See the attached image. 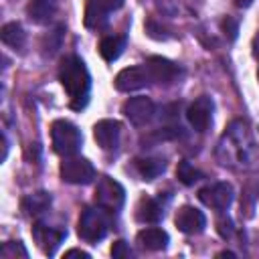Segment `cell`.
<instances>
[{"instance_id":"6da1fadb","label":"cell","mask_w":259,"mask_h":259,"mask_svg":"<svg viewBox=\"0 0 259 259\" xmlns=\"http://www.w3.org/2000/svg\"><path fill=\"white\" fill-rule=\"evenodd\" d=\"M59 79L63 89L67 91L69 105L73 109L85 107L89 99V89H91V77L85 63L75 55L65 57L59 65Z\"/></svg>"},{"instance_id":"7a4b0ae2","label":"cell","mask_w":259,"mask_h":259,"mask_svg":"<svg viewBox=\"0 0 259 259\" xmlns=\"http://www.w3.org/2000/svg\"><path fill=\"white\" fill-rule=\"evenodd\" d=\"M51 140H53V150L61 156H73L81 148V132L77 130L75 123L67 119H57L51 125Z\"/></svg>"},{"instance_id":"3957f363","label":"cell","mask_w":259,"mask_h":259,"mask_svg":"<svg viewBox=\"0 0 259 259\" xmlns=\"http://www.w3.org/2000/svg\"><path fill=\"white\" fill-rule=\"evenodd\" d=\"M77 233L87 243L101 241L107 233V221H105L103 212L97 210V208H89V206L83 208V212L79 217V223H77Z\"/></svg>"},{"instance_id":"277c9868","label":"cell","mask_w":259,"mask_h":259,"mask_svg":"<svg viewBox=\"0 0 259 259\" xmlns=\"http://www.w3.org/2000/svg\"><path fill=\"white\" fill-rule=\"evenodd\" d=\"M123 200H125V190L117 180H113L109 176L99 178V182L95 186V202L99 208L109 210V212L119 210Z\"/></svg>"},{"instance_id":"5b68a950","label":"cell","mask_w":259,"mask_h":259,"mask_svg":"<svg viewBox=\"0 0 259 259\" xmlns=\"http://www.w3.org/2000/svg\"><path fill=\"white\" fill-rule=\"evenodd\" d=\"M61 176L69 184H89L95 178V168L87 158L65 156L61 162Z\"/></svg>"},{"instance_id":"8992f818","label":"cell","mask_w":259,"mask_h":259,"mask_svg":"<svg viewBox=\"0 0 259 259\" xmlns=\"http://www.w3.org/2000/svg\"><path fill=\"white\" fill-rule=\"evenodd\" d=\"M198 198L204 206L214 208V210H225L233 202V188L227 182H214L206 184L198 190Z\"/></svg>"},{"instance_id":"52a82bcc","label":"cell","mask_w":259,"mask_h":259,"mask_svg":"<svg viewBox=\"0 0 259 259\" xmlns=\"http://www.w3.org/2000/svg\"><path fill=\"white\" fill-rule=\"evenodd\" d=\"M123 115L130 119V123H134L136 127L146 125L152 117H154V101L150 97H132L123 103Z\"/></svg>"},{"instance_id":"ba28073f","label":"cell","mask_w":259,"mask_h":259,"mask_svg":"<svg viewBox=\"0 0 259 259\" xmlns=\"http://www.w3.org/2000/svg\"><path fill=\"white\" fill-rule=\"evenodd\" d=\"M146 69H148L150 81H154L158 85H170L180 75L178 65H174L172 61H168L164 57H150L146 63Z\"/></svg>"},{"instance_id":"9c48e42d","label":"cell","mask_w":259,"mask_h":259,"mask_svg":"<svg viewBox=\"0 0 259 259\" xmlns=\"http://www.w3.org/2000/svg\"><path fill=\"white\" fill-rule=\"evenodd\" d=\"M150 83V75H148V69L146 65L144 67H127V69H121L117 75H115V89L117 91H138L142 87H146Z\"/></svg>"},{"instance_id":"30bf717a","label":"cell","mask_w":259,"mask_h":259,"mask_svg":"<svg viewBox=\"0 0 259 259\" xmlns=\"http://www.w3.org/2000/svg\"><path fill=\"white\" fill-rule=\"evenodd\" d=\"M188 123L196 130V132H204L212 119V99L206 95H200L192 101V105L186 111Z\"/></svg>"},{"instance_id":"8fae6325","label":"cell","mask_w":259,"mask_h":259,"mask_svg":"<svg viewBox=\"0 0 259 259\" xmlns=\"http://www.w3.org/2000/svg\"><path fill=\"white\" fill-rule=\"evenodd\" d=\"M174 223H176V227H178L182 233H186V235H196V233H200V231L204 229L206 219H204V214H202L198 208L184 204V206L178 208V212H176V217H174Z\"/></svg>"},{"instance_id":"7c38bea8","label":"cell","mask_w":259,"mask_h":259,"mask_svg":"<svg viewBox=\"0 0 259 259\" xmlns=\"http://www.w3.org/2000/svg\"><path fill=\"white\" fill-rule=\"evenodd\" d=\"M121 125L115 119H101L93 125V138L101 150H113L119 142Z\"/></svg>"},{"instance_id":"4fadbf2b","label":"cell","mask_w":259,"mask_h":259,"mask_svg":"<svg viewBox=\"0 0 259 259\" xmlns=\"http://www.w3.org/2000/svg\"><path fill=\"white\" fill-rule=\"evenodd\" d=\"M32 237H34L36 245H38L47 255H53L55 249L61 245V241H63L65 235H63V231H57V229H53V227H47V225L38 223V225L32 227Z\"/></svg>"},{"instance_id":"5bb4252c","label":"cell","mask_w":259,"mask_h":259,"mask_svg":"<svg viewBox=\"0 0 259 259\" xmlns=\"http://www.w3.org/2000/svg\"><path fill=\"white\" fill-rule=\"evenodd\" d=\"M136 241L140 247H144L148 251H162L168 247V233L158 227H148L138 233Z\"/></svg>"},{"instance_id":"9a60e30c","label":"cell","mask_w":259,"mask_h":259,"mask_svg":"<svg viewBox=\"0 0 259 259\" xmlns=\"http://www.w3.org/2000/svg\"><path fill=\"white\" fill-rule=\"evenodd\" d=\"M123 49H125V36H121V34L103 36L101 42H99V55H101L107 63L115 61V59L123 53Z\"/></svg>"},{"instance_id":"2e32d148","label":"cell","mask_w":259,"mask_h":259,"mask_svg":"<svg viewBox=\"0 0 259 259\" xmlns=\"http://www.w3.org/2000/svg\"><path fill=\"white\" fill-rule=\"evenodd\" d=\"M49 204H51V196H49L47 192H42V190L26 194V196L22 198V202H20L24 214H28V217H36V214L45 212V210L49 208Z\"/></svg>"},{"instance_id":"e0dca14e","label":"cell","mask_w":259,"mask_h":259,"mask_svg":"<svg viewBox=\"0 0 259 259\" xmlns=\"http://www.w3.org/2000/svg\"><path fill=\"white\" fill-rule=\"evenodd\" d=\"M26 12H28L32 22L47 24V22H51V18L55 14V6L51 0H30L26 6Z\"/></svg>"},{"instance_id":"ac0fdd59","label":"cell","mask_w":259,"mask_h":259,"mask_svg":"<svg viewBox=\"0 0 259 259\" xmlns=\"http://www.w3.org/2000/svg\"><path fill=\"white\" fill-rule=\"evenodd\" d=\"M136 217L142 223H158L162 219V208L154 198L144 196V198H140V202L136 206Z\"/></svg>"},{"instance_id":"d6986e66","label":"cell","mask_w":259,"mask_h":259,"mask_svg":"<svg viewBox=\"0 0 259 259\" xmlns=\"http://www.w3.org/2000/svg\"><path fill=\"white\" fill-rule=\"evenodd\" d=\"M0 38L4 45L12 47V49H22V45L26 40V32L18 22H6L0 30Z\"/></svg>"},{"instance_id":"ffe728a7","label":"cell","mask_w":259,"mask_h":259,"mask_svg":"<svg viewBox=\"0 0 259 259\" xmlns=\"http://www.w3.org/2000/svg\"><path fill=\"white\" fill-rule=\"evenodd\" d=\"M166 164L160 158H138L136 160V170L140 172V176L144 180H154L156 176H160L164 172Z\"/></svg>"},{"instance_id":"44dd1931","label":"cell","mask_w":259,"mask_h":259,"mask_svg":"<svg viewBox=\"0 0 259 259\" xmlns=\"http://www.w3.org/2000/svg\"><path fill=\"white\" fill-rule=\"evenodd\" d=\"M107 10L97 2V0H89L85 6V26L87 28H101L107 22Z\"/></svg>"},{"instance_id":"7402d4cb","label":"cell","mask_w":259,"mask_h":259,"mask_svg":"<svg viewBox=\"0 0 259 259\" xmlns=\"http://www.w3.org/2000/svg\"><path fill=\"white\" fill-rule=\"evenodd\" d=\"M176 176H178V180H180L182 184L190 186V184H194V182L200 178V172H198L190 162L182 160V162H178V166H176Z\"/></svg>"},{"instance_id":"603a6c76","label":"cell","mask_w":259,"mask_h":259,"mask_svg":"<svg viewBox=\"0 0 259 259\" xmlns=\"http://www.w3.org/2000/svg\"><path fill=\"white\" fill-rule=\"evenodd\" d=\"M0 255H2V259H16V257L26 259L28 257V251L24 249V245L20 241H8V243H4Z\"/></svg>"},{"instance_id":"cb8c5ba5","label":"cell","mask_w":259,"mask_h":259,"mask_svg":"<svg viewBox=\"0 0 259 259\" xmlns=\"http://www.w3.org/2000/svg\"><path fill=\"white\" fill-rule=\"evenodd\" d=\"M111 257L113 259H127V257H132V249L127 247L125 241H115L111 247Z\"/></svg>"},{"instance_id":"d4e9b609","label":"cell","mask_w":259,"mask_h":259,"mask_svg":"<svg viewBox=\"0 0 259 259\" xmlns=\"http://www.w3.org/2000/svg\"><path fill=\"white\" fill-rule=\"evenodd\" d=\"M107 12H113V10H119L123 6V0H97Z\"/></svg>"},{"instance_id":"484cf974","label":"cell","mask_w":259,"mask_h":259,"mask_svg":"<svg viewBox=\"0 0 259 259\" xmlns=\"http://www.w3.org/2000/svg\"><path fill=\"white\" fill-rule=\"evenodd\" d=\"M223 28H225V30H229V36H231V38H235V36H237V22H235V20L227 18V20L223 22Z\"/></svg>"},{"instance_id":"4316f807","label":"cell","mask_w":259,"mask_h":259,"mask_svg":"<svg viewBox=\"0 0 259 259\" xmlns=\"http://www.w3.org/2000/svg\"><path fill=\"white\" fill-rule=\"evenodd\" d=\"M65 257H81V259H89V253L87 251H81V249H69L65 253Z\"/></svg>"},{"instance_id":"83f0119b","label":"cell","mask_w":259,"mask_h":259,"mask_svg":"<svg viewBox=\"0 0 259 259\" xmlns=\"http://www.w3.org/2000/svg\"><path fill=\"white\" fill-rule=\"evenodd\" d=\"M6 154H8V142L6 136H2V160H6Z\"/></svg>"},{"instance_id":"f1b7e54d","label":"cell","mask_w":259,"mask_h":259,"mask_svg":"<svg viewBox=\"0 0 259 259\" xmlns=\"http://www.w3.org/2000/svg\"><path fill=\"white\" fill-rule=\"evenodd\" d=\"M253 55L259 59V36H255V40H253Z\"/></svg>"},{"instance_id":"f546056e","label":"cell","mask_w":259,"mask_h":259,"mask_svg":"<svg viewBox=\"0 0 259 259\" xmlns=\"http://www.w3.org/2000/svg\"><path fill=\"white\" fill-rule=\"evenodd\" d=\"M251 2H253V0H235V4H237V6H241V8L251 6Z\"/></svg>"},{"instance_id":"4dcf8cb0","label":"cell","mask_w":259,"mask_h":259,"mask_svg":"<svg viewBox=\"0 0 259 259\" xmlns=\"http://www.w3.org/2000/svg\"><path fill=\"white\" fill-rule=\"evenodd\" d=\"M219 257H235L231 251H223V253H219Z\"/></svg>"},{"instance_id":"1f68e13d","label":"cell","mask_w":259,"mask_h":259,"mask_svg":"<svg viewBox=\"0 0 259 259\" xmlns=\"http://www.w3.org/2000/svg\"><path fill=\"white\" fill-rule=\"evenodd\" d=\"M257 77H259V71H257Z\"/></svg>"}]
</instances>
